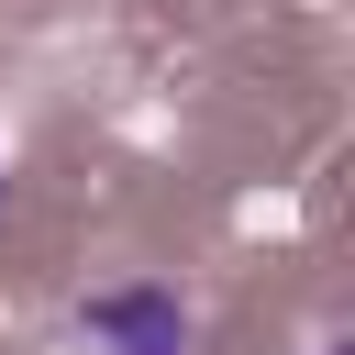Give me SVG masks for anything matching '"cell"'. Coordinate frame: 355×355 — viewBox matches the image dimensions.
<instances>
[{
    "instance_id": "1",
    "label": "cell",
    "mask_w": 355,
    "mask_h": 355,
    "mask_svg": "<svg viewBox=\"0 0 355 355\" xmlns=\"http://www.w3.org/2000/svg\"><path fill=\"white\" fill-rule=\"evenodd\" d=\"M78 344L89 355H200V322L166 277H122V288L78 300Z\"/></svg>"
},
{
    "instance_id": "2",
    "label": "cell",
    "mask_w": 355,
    "mask_h": 355,
    "mask_svg": "<svg viewBox=\"0 0 355 355\" xmlns=\"http://www.w3.org/2000/svg\"><path fill=\"white\" fill-rule=\"evenodd\" d=\"M322 355H344V344H322Z\"/></svg>"
},
{
    "instance_id": "3",
    "label": "cell",
    "mask_w": 355,
    "mask_h": 355,
    "mask_svg": "<svg viewBox=\"0 0 355 355\" xmlns=\"http://www.w3.org/2000/svg\"><path fill=\"white\" fill-rule=\"evenodd\" d=\"M0 200H11V178H0Z\"/></svg>"
}]
</instances>
